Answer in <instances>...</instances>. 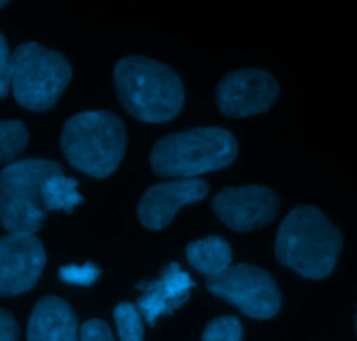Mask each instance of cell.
Listing matches in <instances>:
<instances>
[{
    "mask_svg": "<svg viewBox=\"0 0 357 341\" xmlns=\"http://www.w3.org/2000/svg\"><path fill=\"white\" fill-rule=\"evenodd\" d=\"M207 195L208 185L202 179H175L161 182L144 192L137 213L142 226L160 232L172 222L178 209L202 202Z\"/></svg>",
    "mask_w": 357,
    "mask_h": 341,
    "instance_id": "cell-11",
    "label": "cell"
},
{
    "mask_svg": "<svg viewBox=\"0 0 357 341\" xmlns=\"http://www.w3.org/2000/svg\"><path fill=\"white\" fill-rule=\"evenodd\" d=\"M356 329H357V320H356Z\"/></svg>",
    "mask_w": 357,
    "mask_h": 341,
    "instance_id": "cell-24",
    "label": "cell"
},
{
    "mask_svg": "<svg viewBox=\"0 0 357 341\" xmlns=\"http://www.w3.org/2000/svg\"><path fill=\"white\" fill-rule=\"evenodd\" d=\"M4 6H8V2H2V0H0V9L4 8Z\"/></svg>",
    "mask_w": 357,
    "mask_h": 341,
    "instance_id": "cell-23",
    "label": "cell"
},
{
    "mask_svg": "<svg viewBox=\"0 0 357 341\" xmlns=\"http://www.w3.org/2000/svg\"><path fill=\"white\" fill-rule=\"evenodd\" d=\"M11 60L13 53L9 51L8 40L0 33V100H4L11 89Z\"/></svg>",
    "mask_w": 357,
    "mask_h": 341,
    "instance_id": "cell-21",
    "label": "cell"
},
{
    "mask_svg": "<svg viewBox=\"0 0 357 341\" xmlns=\"http://www.w3.org/2000/svg\"><path fill=\"white\" fill-rule=\"evenodd\" d=\"M61 149L68 163L95 179L118 170L126 151V130L107 110H86L68 119L61 132Z\"/></svg>",
    "mask_w": 357,
    "mask_h": 341,
    "instance_id": "cell-3",
    "label": "cell"
},
{
    "mask_svg": "<svg viewBox=\"0 0 357 341\" xmlns=\"http://www.w3.org/2000/svg\"><path fill=\"white\" fill-rule=\"evenodd\" d=\"M279 198L263 185L226 188L212 199V209L233 232H252L273 222L279 213Z\"/></svg>",
    "mask_w": 357,
    "mask_h": 341,
    "instance_id": "cell-10",
    "label": "cell"
},
{
    "mask_svg": "<svg viewBox=\"0 0 357 341\" xmlns=\"http://www.w3.org/2000/svg\"><path fill=\"white\" fill-rule=\"evenodd\" d=\"M26 341H79V320L67 301L44 296L33 306Z\"/></svg>",
    "mask_w": 357,
    "mask_h": 341,
    "instance_id": "cell-13",
    "label": "cell"
},
{
    "mask_svg": "<svg viewBox=\"0 0 357 341\" xmlns=\"http://www.w3.org/2000/svg\"><path fill=\"white\" fill-rule=\"evenodd\" d=\"M236 151V140L228 130L191 128L156 142L151 167L161 177L197 179L231 165Z\"/></svg>",
    "mask_w": 357,
    "mask_h": 341,
    "instance_id": "cell-4",
    "label": "cell"
},
{
    "mask_svg": "<svg viewBox=\"0 0 357 341\" xmlns=\"http://www.w3.org/2000/svg\"><path fill=\"white\" fill-rule=\"evenodd\" d=\"M0 341H20V326L8 310L0 308Z\"/></svg>",
    "mask_w": 357,
    "mask_h": 341,
    "instance_id": "cell-22",
    "label": "cell"
},
{
    "mask_svg": "<svg viewBox=\"0 0 357 341\" xmlns=\"http://www.w3.org/2000/svg\"><path fill=\"white\" fill-rule=\"evenodd\" d=\"M338 227L319 209L300 205L287 213L275 240L277 259L310 280L331 275L342 252Z\"/></svg>",
    "mask_w": 357,
    "mask_h": 341,
    "instance_id": "cell-1",
    "label": "cell"
},
{
    "mask_svg": "<svg viewBox=\"0 0 357 341\" xmlns=\"http://www.w3.org/2000/svg\"><path fill=\"white\" fill-rule=\"evenodd\" d=\"M43 198L47 212L63 210V212L72 213L75 206L82 203V196L77 192V181L65 177L63 174L47 179L43 189Z\"/></svg>",
    "mask_w": 357,
    "mask_h": 341,
    "instance_id": "cell-15",
    "label": "cell"
},
{
    "mask_svg": "<svg viewBox=\"0 0 357 341\" xmlns=\"http://www.w3.org/2000/svg\"><path fill=\"white\" fill-rule=\"evenodd\" d=\"M72 67L61 53L25 43L13 51L11 88L16 102L33 112H46L65 91Z\"/></svg>",
    "mask_w": 357,
    "mask_h": 341,
    "instance_id": "cell-6",
    "label": "cell"
},
{
    "mask_svg": "<svg viewBox=\"0 0 357 341\" xmlns=\"http://www.w3.org/2000/svg\"><path fill=\"white\" fill-rule=\"evenodd\" d=\"M63 174L47 160H22L0 170V222L9 233L33 235L44 226L47 209L43 189L47 179Z\"/></svg>",
    "mask_w": 357,
    "mask_h": 341,
    "instance_id": "cell-5",
    "label": "cell"
},
{
    "mask_svg": "<svg viewBox=\"0 0 357 341\" xmlns=\"http://www.w3.org/2000/svg\"><path fill=\"white\" fill-rule=\"evenodd\" d=\"M46 250L33 235L9 233L0 238V296H18L39 282Z\"/></svg>",
    "mask_w": 357,
    "mask_h": 341,
    "instance_id": "cell-9",
    "label": "cell"
},
{
    "mask_svg": "<svg viewBox=\"0 0 357 341\" xmlns=\"http://www.w3.org/2000/svg\"><path fill=\"white\" fill-rule=\"evenodd\" d=\"M114 84L119 102L142 123H167L184 105L183 81L167 65L144 56H126L116 63Z\"/></svg>",
    "mask_w": 357,
    "mask_h": 341,
    "instance_id": "cell-2",
    "label": "cell"
},
{
    "mask_svg": "<svg viewBox=\"0 0 357 341\" xmlns=\"http://www.w3.org/2000/svg\"><path fill=\"white\" fill-rule=\"evenodd\" d=\"M193 287L195 282L191 280L190 273H186L177 263H170L158 280L140 282L137 285V289L142 291L137 308L140 315L154 326L158 317L172 315L174 310L183 306L190 299Z\"/></svg>",
    "mask_w": 357,
    "mask_h": 341,
    "instance_id": "cell-12",
    "label": "cell"
},
{
    "mask_svg": "<svg viewBox=\"0 0 357 341\" xmlns=\"http://www.w3.org/2000/svg\"><path fill=\"white\" fill-rule=\"evenodd\" d=\"M100 273L102 270L98 266H95V263H86L82 266L70 264V266L60 268L61 280L72 285H82V287L93 285L97 282V278L100 277Z\"/></svg>",
    "mask_w": 357,
    "mask_h": 341,
    "instance_id": "cell-19",
    "label": "cell"
},
{
    "mask_svg": "<svg viewBox=\"0 0 357 341\" xmlns=\"http://www.w3.org/2000/svg\"><path fill=\"white\" fill-rule=\"evenodd\" d=\"M186 257L191 266L205 277H215L231 266V247L221 236H207L191 242L186 247Z\"/></svg>",
    "mask_w": 357,
    "mask_h": 341,
    "instance_id": "cell-14",
    "label": "cell"
},
{
    "mask_svg": "<svg viewBox=\"0 0 357 341\" xmlns=\"http://www.w3.org/2000/svg\"><path fill=\"white\" fill-rule=\"evenodd\" d=\"M207 289L252 319H272L280 310V291L275 280L254 264H235L208 277Z\"/></svg>",
    "mask_w": 357,
    "mask_h": 341,
    "instance_id": "cell-7",
    "label": "cell"
},
{
    "mask_svg": "<svg viewBox=\"0 0 357 341\" xmlns=\"http://www.w3.org/2000/svg\"><path fill=\"white\" fill-rule=\"evenodd\" d=\"M79 341H116L107 322L100 319L86 320L79 331Z\"/></svg>",
    "mask_w": 357,
    "mask_h": 341,
    "instance_id": "cell-20",
    "label": "cell"
},
{
    "mask_svg": "<svg viewBox=\"0 0 357 341\" xmlns=\"http://www.w3.org/2000/svg\"><path fill=\"white\" fill-rule=\"evenodd\" d=\"M279 96L272 74L259 68H240L226 75L218 86V107L228 118H249L264 112Z\"/></svg>",
    "mask_w": 357,
    "mask_h": 341,
    "instance_id": "cell-8",
    "label": "cell"
},
{
    "mask_svg": "<svg viewBox=\"0 0 357 341\" xmlns=\"http://www.w3.org/2000/svg\"><path fill=\"white\" fill-rule=\"evenodd\" d=\"M243 329L236 317L226 315L211 320L204 331L202 341H242Z\"/></svg>",
    "mask_w": 357,
    "mask_h": 341,
    "instance_id": "cell-18",
    "label": "cell"
},
{
    "mask_svg": "<svg viewBox=\"0 0 357 341\" xmlns=\"http://www.w3.org/2000/svg\"><path fill=\"white\" fill-rule=\"evenodd\" d=\"M29 146V130L22 121H0V165L13 163Z\"/></svg>",
    "mask_w": 357,
    "mask_h": 341,
    "instance_id": "cell-16",
    "label": "cell"
},
{
    "mask_svg": "<svg viewBox=\"0 0 357 341\" xmlns=\"http://www.w3.org/2000/svg\"><path fill=\"white\" fill-rule=\"evenodd\" d=\"M114 320L121 341H144V324L139 308L132 303H119L114 310Z\"/></svg>",
    "mask_w": 357,
    "mask_h": 341,
    "instance_id": "cell-17",
    "label": "cell"
}]
</instances>
